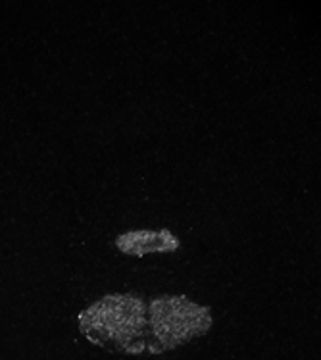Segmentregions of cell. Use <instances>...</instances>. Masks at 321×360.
Segmentation results:
<instances>
[{
  "mask_svg": "<svg viewBox=\"0 0 321 360\" xmlns=\"http://www.w3.org/2000/svg\"><path fill=\"white\" fill-rule=\"evenodd\" d=\"M79 331L89 343L114 354L146 353L148 299L139 293H110L77 316Z\"/></svg>",
  "mask_w": 321,
  "mask_h": 360,
  "instance_id": "1",
  "label": "cell"
},
{
  "mask_svg": "<svg viewBox=\"0 0 321 360\" xmlns=\"http://www.w3.org/2000/svg\"><path fill=\"white\" fill-rule=\"evenodd\" d=\"M210 307L190 301L185 295H160L148 299L146 353L176 351L212 330Z\"/></svg>",
  "mask_w": 321,
  "mask_h": 360,
  "instance_id": "2",
  "label": "cell"
},
{
  "mask_svg": "<svg viewBox=\"0 0 321 360\" xmlns=\"http://www.w3.org/2000/svg\"><path fill=\"white\" fill-rule=\"evenodd\" d=\"M116 247L129 257H145L173 252L181 247V243L168 229H137L122 233L116 239Z\"/></svg>",
  "mask_w": 321,
  "mask_h": 360,
  "instance_id": "3",
  "label": "cell"
}]
</instances>
